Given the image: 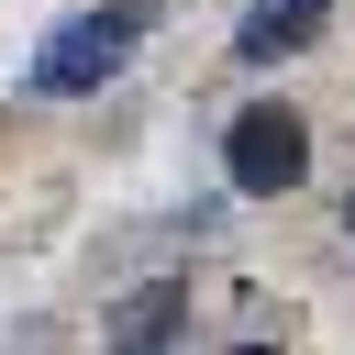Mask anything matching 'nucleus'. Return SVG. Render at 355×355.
Masks as SVG:
<instances>
[{
  "label": "nucleus",
  "instance_id": "obj_1",
  "mask_svg": "<svg viewBox=\"0 0 355 355\" xmlns=\"http://www.w3.org/2000/svg\"><path fill=\"white\" fill-rule=\"evenodd\" d=\"M144 22H155V0H111V11H78V22H55L22 89H33V100H89V89H111Z\"/></svg>",
  "mask_w": 355,
  "mask_h": 355
},
{
  "label": "nucleus",
  "instance_id": "obj_2",
  "mask_svg": "<svg viewBox=\"0 0 355 355\" xmlns=\"http://www.w3.org/2000/svg\"><path fill=\"white\" fill-rule=\"evenodd\" d=\"M222 178H233L244 200H288V189L311 178V122H300L288 100H244V111L222 122Z\"/></svg>",
  "mask_w": 355,
  "mask_h": 355
},
{
  "label": "nucleus",
  "instance_id": "obj_3",
  "mask_svg": "<svg viewBox=\"0 0 355 355\" xmlns=\"http://www.w3.org/2000/svg\"><path fill=\"white\" fill-rule=\"evenodd\" d=\"M178 333H189V277H155L111 311V355H166Z\"/></svg>",
  "mask_w": 355,
  "mask_h": 355
},
{
  "label": "nucleus",
  "instance_id": "obj_4",
  "mask_svg": "<svg viewBox=\"0 0 355 355\" xmlns=\"http://www.w3.org/2000/svg\"><path fill=\"white\" fill-rule=\"evenodd\" d=\"M311 33H322V0H255V11L233 22V55H244V67H277V55H300Z\"/></svg>",
  "mask_w": 355,
  "mask_h": 355
},
{
  "label": "nucleus",
  "instance_id": "obj_5",
  "mask_svg": "<svg viewBox=\"0 0 355 355\" xmlns=\"http://www.w3.org/2000/svg\"><path fill=\"white\" fill-rule=\"evenodd\" d=\"M233 355H277V344H233Z\"/></svg>",
  "mask_w": 355,
  "mask_h": 355
},
{
  "label": "nucleus",
  "instance_id": "obj_6",
  "mask_svg": "<svg viewBox=\"0 0 355 355\" xmlns=\"http://www.w3.org/2000/svg\"><path fill=\"white\" fill-rule=\"evenodd\" d=\"M344 233H355V200H344Z\"/></svg>",
  "mask_w": 355,
  "mask_h": 355
}]
</instances>
